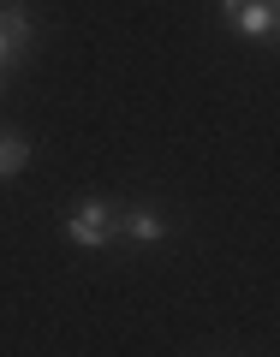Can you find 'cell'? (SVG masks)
<instances>
[{"mask_svg":"<svg viewBox=\"0 0 280 357\" xmlns=\"http://www.w3.org/2000/svg\"><path fill=\"white\" fill-rule=\"evenodd\" d=\"M66 238L78 244V250H102V244H114L119 238V208H108V203H78L72 215H66Z\"/></svg>","mask_w":280,"mask_h":357,"instance_id":"1","label":"cell"},{"mask_svg":"<svg viewBox=\"0 0 280 357\" xmlns=\"http://www.w3.org/2000/svg\"><path fill=\"white\" fill-rule=\"evenodd\" d=\"M30 42H36V30H30L24 0H0V77H6L18 60H24Z\"/></svg>","mask_w":280,"mask_h":357,"instance_id":"2","label":"cell"},{"mask_svg":"<svg viewBox=\"0 0 280 357\" xmlns=\"http://www.w3.org/2000/svg\"><path fill=\"white\" fill-rule=\"evenodd\" d=\"M221 18H227V30L244 36V42L274 36V0H221Z\"/></svg>","mask_w":280,"mask_h":357,"instance_id":"3","label":"cell"},{"mask_svg":"<svg viewBox=\"0 0 280 357\" xmlns=\"http://www.w3.org/2000/svg\"><path fill=\"white\" fill-rule=\"evenodd\" d=\"M119 238H131V244H161V238H167V220L155 215V208H126V215H119Z\"/></svg>","mask_w":280,"mask_h":357,"instance_id":"4","label":"cell"},{"mask_svg":"<svg viewBox=\"0 0 280 357\" xmlns=\"http://www.w3.org/2000/svg\"><path fill=\"white\" fill-rule=\"evenodd\" d=\"M30 161V143L18 137V131H0V178H18Z\"/></svg>","mask_w":280,"mask_h":357,"instance_id":"5","label":"cell"},{"mask_svg":"<svg viewBox=\"0 0 280 357\" xmlns=\"http://www.w3.org/2000/svg\"><path fill=\"white\" fill-rule=\"evenodd\" d=\"M0 89H6V84H0Z\"/></svg>","mask_w":280,"mask_h":357,"instance_id":"6","label":"cell"}]
</instances>
